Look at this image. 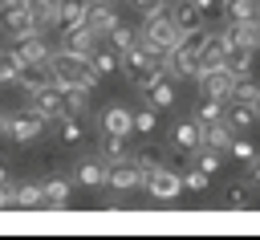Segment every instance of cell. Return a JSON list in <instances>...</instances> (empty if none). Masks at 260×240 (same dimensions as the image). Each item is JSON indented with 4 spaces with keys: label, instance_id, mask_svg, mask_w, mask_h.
<instances>
[{
    "label": "cell",
    "instance_id": "6da1fadb",
    "mask_svg": "<svg viewBox=\"0 0 260 240\" xmlns=\"http://www.w3.org/2000/svg\"><path fill=\"white\" fill-rule=\"evenodd\" d=\"M118 57H122V65H118V69H122L138 89H146V85L162 73V57H158L154 49H146L142 41H134V45H130L126 53H118Z\"/></svg>",
    "mask_w": 260,
    "mask_h": 240
},
{
    "label": "cell",
    "instance_id": "7a4b0ae2",
    "mask_svg": "<svg viewBox=\"0 0 260 240\" xmlns=\"http://www.w3.org/2000/svg\"><path fill=\"white\" fill-rule=\"evenodd\" d=\"M85 69H89V57H77V53H65V49L49 53V77H53L57 89H65V85H81Z\"/></svg>",
    "mask_w": 260,
    "mask_h": 240
},
{
    "label": "cell",
    "instance_id": "3957f363",
    "mask_svg": "<svg viewBox=\"0 0 260 240\" xmlns=\"http://www.w3.org/2000/svg\"><path fill=\"white\" fill-rule=\"evenodd\" d=\"M179 37H183V33L175 28V20H171L167 12H162V16H150V20L142 24V33H138V41H142L146 49H154L158 57H162V53H171V49L179 45Z\"/></svg>",
    "mask_w": 260,
    "mask_h": 240
},
{
    "label": "cell",
    "instance_id": "277c9868",
    "mask_svg": "<svg viewBox=\"0 0 260 240\" xmlns=\"http://www.w3.org/2000/svg\"><path fill=\"white\" fill-rule=\"evenodd\" d=\"M41 134H45V118L37 110H20V114H12L4 122V138H12L16 146H32Z\"/></svg>",
    "mask_w": 260,
    "mask_h": 240
},
{
    "label": "cell",
    "instance_id": "5b68a950",
    "mask_svg": "<svg viewBox=\"0 0 260 240\" xmlns=\"http://www.w3.org/2000/svg\"><path fill=\"white\" fill-rule=\"evenodd\" d=\"M195 81H199V89H203L207 98H223V102H228V98H232V81H236V73L219 61V65L199 69V77H195Z\"/></svg>",
    "mask_w": 260,
    "mask_h": 240
},
{
    "label": "cell",
    "instance_id": "8992f818",
    "mask_svg": "<svg viewBox=\"0 0 260 240\" xmlns=\"http://www.w3.org/2000/svg\"><path fill=\"white\" fill-rule=\"evenodd\" d=\"M0 28H4L8 37L37 33V24H32V16H28V8H24L20 0H0Z\"/></svg>",
    "mask_w": 260,
    "mask_h": 240
},
{
    "label": "cell",
    "instance_id": "52a82bcc",
    "mask_svg": "<svg viewBox=\"0 0 260 240\" xmlns=\"http://www.w3.org/2000/svg\"><path fill=\"white\" fill-rule=\"evenodd\" d=\"M106 183L114 191H134V187H142V167L126 155V159H118V163L106 167Z\"/></svg>",
    "mask_w": 260,
    "mask_h": 240
},
{
    "label": "cell",
    "instance_id": "ba28073f",
    "mask_svg": "<svg viewBox=\"0 0 260 240\" xmlns=\"http://www.w3.org/2000/svg\"><path fill=\"white\" fill-rule=\"evenodd\" d=\"M142 187H146L154 199H175V195L183 191L179 171H171V167H154V171H146V175H142Z\"/></svg>",
    "mask_w": 260,
    "mask_h": 240
},
{
    "label": "cell",
    "instance_id": "9c48e42d",
    "mask_svg": "<svg viewBox=\"0 0 260 240\" xmlns=\"http://www.w3.org/2000/svg\"><path fill=\"white\" fill-rule=\"evenodd\" d=\"M162 73H167V77L195 81V77H199V61H195V53H187L183 45H175L171 53H162Z\"/></svg>",
    "mask_w": 260,
    "mask_h": 240
},
{
    "label": "cell",
    "instance_id": "30bf717a",
    "mask_svg": "<svg viewBox=\"0 0 260 240\" xmlns=\"http://www.w3.org/2000/svg\"><path fill=\"white\" fill-rule=\"evenodd\" d=\"M93 45H98V33L81 20V24H69V28H61V49L65 53H77V57H89L93 53Z\"/></svg>",
    "mask_w": 260,
    "mask_h": 240
},
{
    "label": "cell",
    "instance_id": "8fae6325",
    "mask_svg": "<svg viewBox=\"0 0 260 240\" xmlns=\"http://www.w3.org/2000/svg\"><path fill=\"white\" fill-rule=\"evenodd\" d=\"M28 102H32V110L45 118V122H57L61 114H65V102H61V89L49 81V85H41V89H32L28 94Z\"/></svg>",
    "mask_w": 260,
    "mask_h": 240
},
{
    "label": "cell",
    "instance_id": "7c38bea8",
    "mask_svg": "<svg viewBox=\"0 0 260 240\" xmlns=\"http://www.w3.org/2000/svg\"><path fill=\"white\" fill-rule=\"evenodd\" d=\"M12 53H16V61H20V65H49V45H45L37 33H24V37H16Z\"/></svg>",
    "mask_w": 260,
    "mask_h": 240
},
{
    "label": "cell",
    "instance_id": "4fadbf2b",
    "mask_svg": "<svg viewBox=\"0 0 260 240\" xmlns=\"http://www.w3.org/2000/svg\"><path fill=\"white\" fill-rule=\"evenodd\" d=\"M98 37H106L114 24H118V12H114V4H106V0H89L85 4V16H81Z\"/></svg>",
    "mask_w": 260,
    "mask_h": 240
},
{
    "label": "cell",
    "instance_id": "5bb4252c",
    "mask_svg": "<svg viewBox=\"0 0 260 240\" xmlns=\"http://www.w3.org/2000/svg\"><path fill=\"white\" fill-rule=\"evenodd\" d=\"M142 94H146V106H150V110H158V114L175 106V85H171V77H167V73H158Z\"/></svg>",
    "mask_w": 260,
    "mask_h": 240
},
{
    "label": "cell",
    "instance_id": "9a60e30c",
    "mask_svg": "<svg viewBox=\"0 0 260 240\" xmlns=\"http://www.w3.org/2000/svg\"><path fill=\"white\" fill-rule=\"evenodd\" d=\"M130 118H134V110H126L122 102L106 106L102 110V134H134L130 130Z\"/></svg>",
    "mask_w": 260,
    "mask_h": 240
},
{
    "label": "cell",
    "instance_id": "2e32d148",
    "mask_svg": "<svg viewBox=\"0 0 260 240\" xmlns=\"http://www.w3.org/2000/svg\"><path fill=\"white\" fill-rule=\"evenodd\" d=\"M228 49H232V41H228V33H211V37L203 41V49L195 53V61H199V69H207V65H219Z\"/></svg>",
    "mask_w": 260,
    "mask_h": 240
},
{
    "label": "cell",
    "instance_id": "e0dca14e",
    "mask_svg": "<svg viewBox=\"0 0 260 240\" xmlns=\"http://www.w3.org/2000/svg\"><path fill=\"white\" fill-rule=\"evenodd\" d=\"M106 167H110V163H106L102 155L81 159V163H77V171H73V179H77L81 187H102V183H106Z\"/></svg>",
    "mask_w": 260,
    "mask_h": 240
},
{
    "label": "cell",
    "instance_id": "ac0fdd59",
    "mask_svg": "<svg viewBox=\"0 0 260 240\" xmlns=\"http://www.w3.org/2000/svg\"><path fill=\"white\" fill-rule=\"evenodd\" d=\"M223 122H228L232 130H248V126L256 122L252 102H236V98H228V102H223Z\"/></svg>",
    "mask_w": 260,
    "mask_h": 240
},
{
    "label": "cell",
    "instance_id": "d6986e66",
    "mask_svg": "<svg viewBox=\"0 0 260 240\" xmlns=\"http://www.w3.org/2000/svg\"><path fill=\"white\" fill-rule=\"evenodd\" d=\"M167 16L175 20V28H179V33H191V28H199V24H207V16H203V12H199V8L191 4V0H183V4H175V8L167 12Z\"/></svg>",
    "mask_w": 260,
    "mask_h": 240
},
{
    "label": "cell",
    "instance_id": "ffe728a7",
    "mask_svg": "<svg viewBox=\"0 0 260 240\" xmlns=\"http://www.w3.org/2000/svg\"><path fill=\"white\" fill-rule=\"evenodd\" d=\"M118 65H122V57H118V49H114V45H110V49H98V45H93V53H89V69H93L98 77L118 73Z\"/></svg>",
    "mask_w": 260,
    "mask_h": 240
},
{
    "label": "cell",
    "instance_id": "44dd1931",
    "mask_svg": "<svg viewBox=\"0 0 260 240\" xmlns=\"http://www.w3.org/2000/svg\"><path fill=\"white\" fill-rule=\"evenodd\" d=\"M175 146H183V151H191V155H195V151L203 146V126H199L195 118L179 122V126H175Z\"/></svg>",
    "mask_w": 260,
    "mask_h": 240
},
{
    "label": "cell",
    "instance_id": "7402d4cb",
    "mask_svg": "<svg viewBox=\"0 0 260 240\" xmlns=\"http://www.w3.org/2000/svg\"><path fill=\"white\" fill-rule=\"evenodd\" d=\"M232 138H236V130H232L223 118H219V122H211V126H203V146H211V151H223V155H228Z\"/></svg>",
    "mask_w": 260,
    "mask_h": 240
},
{
    "label": "cell",
    "instance_id": "603a6c76",
    "mask_svg": "<svg viewBox=\"0 0 260 240\" xmlns=\"http://www.w3.org/2000/svg\"><path fill=\"white\" fill-rule=\"evenodd\" d=\"M53 77H49V65H20V73H16V85L24 89V94H32V89H41V85H49Z\"/></svg>",
    "mask_w": 260,
    "mask_h": 240
},
{
    "label": "cell",
    "instance_id": "cb8c5ba5",
    "mask_svg": "<svg viewBox=\"0 0 260 240\" xmlns=\"http://www.w3.org/2000/svg\"><path fill=\"white\" fill-rule=\"evenodd\" d=\"M57 138H61V146H77V142L85 138L81 114H61V118H57Z\"/></svg>",
    "mask_w": 260,
    "mask_h": 240
},
{
    "label": "cell",
    "instance_id": "d4e9b609",
    "mask_svg": "<svg viewBox=\"0 0 260 240\" xmlns=\"http://www.w3.org/2000/svg\"><path fill=\"white\" fill-rule=\"evenodd\" d=\"M41 191H45V203L41 207H69V179L53 175L49 183H41Z\"/></svg>",
    "mask_w": 260,
    "mask_h": 240
},
{
    "label": "cell",
    "instance_id": "484cf974",
    "mask_svg": "<svg viewBox=\"0 0 260 240\" xmlns=\"http://www.w3.org/2000/svg\"><path fill=\"white\" fill-rule=\"evenodd\" d=\"M223 12H228V20L256 24L260 20V0H223Z\"/></svg>",
    "mask_w": 260,
    "mask_h": 240
},
{
    "label": "cell",
    "instance_id": "4316f807",
    "mask_svg": "<svg viewBox=\"0 0 260 240\" xmlns=\"http://www.w3.org/2000/svg\"><path fill=\"white\" fill-rule=\"evenodd\" d=\"M252 57H256L252 45H232V49L223 53V65H228L232 73H248V69H252Z\"/></svg>",
    "mask_w": 260,
    "mask_h": 240
},
{
    "label": "cell",
    "instance_id": "83f0119b",
    "mask_svg": "<svg viewBox=\"0 0 260 240\" xmlns=\"http://www.w3.org/2000/svg\"><path fill=\"white\" fill-rule=\"evenodd\" d=\"M130 155V134H102V159L106 163H118Z\"/></svg>",
    "mask_w": 260,
    "mask_h": 240
},
{
    "label": "cell",
    "instance_id": "f1b7e54d",
    "mask_svg": "<svg viewBox=\"0 0 260 240\" xmlns=\"http://www.w3.org/2000/svg\"><path fill=\"white\" fill-rule=\"evenodd\" d=\"M61 102H65V114H85L89 110V89L85 85H65Z\"/></svg>",
    "mask_w": 260,
    "mask_h": 240
},
{
    "label": "cell",
    "instance_id": "f546056e",
    "mask_svg": "<svg viewBox=\"0 0 260 240\" xmlns=\"http://www.w3.org/2000/svg\"><path fill=\"white\" fill-rule=\"evenodd\" d=\"M223 118V98H207L203 94V102H199V110H195V122L199 126H211V122H219Z\"/></svg>",
    "mask_w": 260,
    "mask_h": 240
},
{
    "label": "cell",
    "instance_id": "4dcf8cb0",
    "mask_svg": "<svg viewBox=\"0 0 260 240\" xmlns=\"http://www.w3.org/2000/svg\"><path fill=\"white\" fill-rule=\"evenodd\" d=\"M12 199H16V207H41L45 191H41V183H20V187H12Z\"/></svg>",
    "mask_w": 260,
    "mask_h": 240
},
{
    "label": "cell",
    "instance_id": "1f68e13d",
    "mask_svg": "<svg viewBox=\"0 0 260 240\" xmlns=\"http://www.w3.org/2000/svg\"><path fill=\"white\" fill-rule=\"evenodd\" d=\"M138 167H142V175L146 171H154V167H162V146H154V142H146V146H138L134 155H130Z\"/></svg>",
    "mask_w": 260,
    "mask_h": 240
},
{
    "label": "cell",
    "instance_id": "d6a6232c",
    "mask_svg": "<svg viewBox=\"0 0 260 240\" xmlns=\"http://www.w3.org/2000/svg\"><path fill=\"white\" fill-rule=\"evenodd\" d=\"M179 183H183V191H195V195H199V191H207L211 175H203V171L191 163V167H183V171H179Z\"/></svg>",
    "mask_w": 260,
    "mask_h": 240
},
{
    "label": "cell",
    "instance_id": "836d02e7",
    "mask_svg": "<svg viewBox=\"0 0 260 240\" xmlns=\"http://www.w3.org/2000/svg\"><path fill=\"white\" fill-rule=\"evenodd\" d=\"M256 89H260V81H256L252 73H236V81H232V98H236V102H252Z\"/></svg>",
    "mask_w": 260,
    "mask_h": 240
},
{
    "label": "cell",
    "instance_id": "e575fe53",
    "mask_svg": "<svg viewBox=\"0 0 260 240\" xmlns=\"http://www.w3.org/2000/svg\"><path fill=\"white\" fill-rule=\"evenodd\" d=\"M106 37H110V45H114V49H118V53H126V49H130V45H134V41H138V33H134V28H130V24H122V20H118V24H114V28H110V33H106Z\"/></svg>",
    "mask_w": 260,
    "mask_h": 240
},
{
    "label": "cell",
    "instance_id": "d590c367",
    "mask_svg": "<svg viewBox=\"0 0 260 240\" xmlns=\"http://www.w3.org/2000/svg\"><path fill=\"white\" fill-rule=\"evenodd\" d=\"M154 126H158V110H150V106H142V110L130 118V130H134V134H154Z\"/></svg>",
    "mask_w": 260,
    "mask_h": 240
},
{
    "label": "cell",
    "instance_id": "8d00e7d4",
    "mask_svg": "<svg viewBox=\"0 0 260 240\" xmlns=\"http://www.w3.org/2000/svg\"><path fill=\"white\" fill-rule=\"evenodd\" d=\"M195 155H199V159H195V167H199L203 175H215V171H219V163H223V151H211V146H199Z\"/></svg>",
    "mask_w": 260,
    "mask_h": 240
},
{
    "label": "cell",
    "instance_id": "74e56055",
    "mask_svg": "<svg viewBox=\"0 0 260 240\" xmlns=\"http://www.w3.org/2000/svg\"><path fill=\"white\" fill-rule=\"evenodd\" d=\"M16 73H20V61H16V53H12V49H0V85L16 81Z\"/></svg>",
    "mask_w": 260,
    "mask_h": 240
},
{
    "label": "cell",
    "instance_id": "f35d334b",
    "mask_svg": "<svg viewBox=\"0 0 260 240\" xmlns=\"http://www.w3.org/2000/svg\"><path fill=\"white\" fill-rule=\"evenodd\" d=\"M162 167H171V171H183V167H191V151H183V146H171V151H162Z\"/></svg>",
    "mask_w": 260,
    "mask_h": 240
},
{
    "label": "cell",
    "instance_id": "ab89813d",
    "mask_svg": "<svg viewBox=\"0 0 260 240\" xmlns=\"http://www.w3.org/2000/svg\"><path fill=\"white\" fill-rule=\"evenodd\" d=\"M20 4L28 8L32 24H37V28H45V20H49V4H53V0H20Z\"/></svg>",
    "mask_w": 260,
    "mask_h": 240
},
{
    "label": "cell",
    "instance_id": "60d3db41",
    "mask_svg": "<svg viewBox=\"0 0 260 240\" xmlns=\"http://www.w3.org/2000/svg\"><path fill=\"white\" fill-rule=\"evenodd\" d=\"M248 191H252L248 183H232V187L223 191V203H228V207H244V203H248Z\"/></svg>",
    "mask_w": 260,
    "mask_h": 240
},
{
    "label": "cell",
    "instance_id": "b9f144b4",
    "mask_svg": "<svg viewBox=\"0 0 260 240\" xmlns=\"http://www.w3.org/2000/svg\"><path fill=\"white\" fill-rule=\"evenodd\" d=\"M228 155H232V159H240V163H252V159H256V151H252V142H248V138H232Z\"/></svg>",
    "mask_w": 260,
    "mask_h": 240
},
{
    "label": "cell",
    "instance_id": "7bdbcfd3",
    "mask_svg": "<svg viewBox=\"0 0 260 240\" xmlns=\"http://www.w3.org/2000/svg\"><path fill=\"white\" fill-rule=\"evenodd\" d=\"M130 4H134V8H138V12L146 16V20H150V16H162V12H167V0H130Z\"/></svg>",
    "mask_w": 260,
    "mask_h": 240
},
{
    "label": "cell",
    "instance_id": "ee69618b",
    "mask_svg": "<svg viewBox=\"0 0 260 240\" xmlns=\"http://www.w3.org/2000/svg\"><path fill=\"white\" fill-rule=\"evenodd\" d=\"M191 4H195V8L203 12V16H215V12L223 8V0H191Z\"/></svg>",
    "mask_w": 260,
    "mask_h": 240
},
{
    "label": "cell",
    "instance_id": "f6af8a7d",
    "mask_svg": "<svg viewBox=\"0 0 260 240\" xmlns=\"http://www.w3.org/2000/svg\"><path fill=\"white\" fill-rule=\"evenodd\" d=\"M4 207H16V199H12V187L8 183H0V212Z\"/></svg>",
    "mask_w": 260,
    "mask_h": 240
},
{
    "label": "cell",
    "instance_id": "bcb514c9",
    "mask_svg": "<svg viewBox=\"0 0 260 240\" xmlns=\"http://www.w3.org/2000/svg\"><path fill=\"white\" fill-rule=\"evenodd\" d=\"M252 41H256V49H260V20L252 24Z\"/></svg>",
    "mask_w": 260,
    "mask_h": 240
},
{
    "label": "cell",
    "instance_id": "7dc6e473",
    "mask_svg": "<svg viewBox=\"0 0 260 240\" xmlns=\"http://www.w3.org/2000/svg\"><path fill=\"white\" fill-rule=\"evenodd\" d=\"M0 183H8V163L0 159Z\"/></svg>",
    "mask_w": 260,
    "mask_h": 240
},
{
    "label": "cell",
    "instance_id": "c3c4849f",
    "mask_svg": "<svg viewBox=\"0 0 260 240\" xmlns=\"http://www.w3.org/2000/svg\"><path fill=\"white\" fill-rule=\"evenodd\" d=\"M252 110H256V118H260V89H256V98H252Z\"/></svg>",
    "mask_w": 260,
    "mask_h": 240
},
{
    "label": "cell",
    "instance_id": "681fc988",
    "mask_svg": "<svg viewBox=\"0 0 260 240\" xmlns=\"http://www.w3.org/2000/svg\"><path fill=\"white\" fill-rule=\"evenodd\" d=\"M252 175H256V183H260V159H256V167H252Z\"/></svg>",
    "mask_w": 260,
    "mask_h": 240
},
{
    "label": "cell",
    "instance_id": "f907efd6",
    "mask_svg": "<svg viewBox=\"0 0 260 240\" xmlns=\"http://www.w3.org/2000/svg\"><path fill=\"white\" fill-rule=\"evenodd\" d=\"M4 122H8V114H4V110H0V134H4Z\"/></svg>",
    "mask_w": 260,
    "mask_h": 240
}]
</instances>
